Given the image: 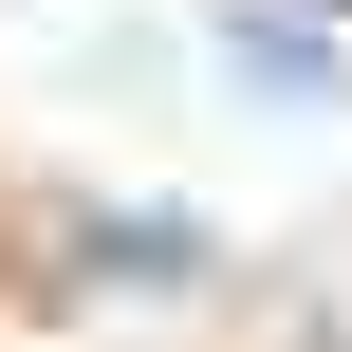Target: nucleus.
I'll return each instance as SVG.
<instances>
[{"label": "nucleus", "mask_w": 352, "mask_h": 352, "mask_svg": "<svg viewBox=\"0 0 352 352\" xmlns=\"http://www.w3.org/2000/svg\"><path fill=\"white\" fill-rule=\"evenodd\" d=\"M223 56H241V93H352V56L316 19H223Z\"/></svg>", "instance_id": "1"}]
</instances>
